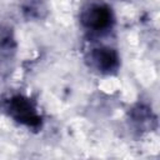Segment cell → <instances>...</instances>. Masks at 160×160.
<instances>
[{
    "instance_id": "obj_3",
    "label": "cell",
    "mask_w": 160,
    "mask_h": 160,
    "mask_svg": "<svg viewBox=\"0 0 160 160\" xmlns=\"http://www.w3.org/2000/svg\"><path fill=\"white\" fill-rule=\"evenodd\" d=\"M86 62L90 69L100 75H114L120 68L119 52L108 45L91 48L86 55Z\"/></svg>"
},
{
    "instance_id": "obj_2",
    "label": "cell",
    "mask_w": 160,
    "mask_h": 160,
    "mask_svg": "<svg viewBox=\"0 0 160 160\" xmlns=\"http://www.w3.org/2000/svg\"><path fill=\"white\" fill-rule=\"evenodd\" d=\"M81 26L92 34H105L112 29L115 16L110 5L104 1H89L80 10Z\"/></svg>"
},
{
    "instance_id": "obj_1",
    "label": "cell",
    "mask_w": 160,
    "mask_h": 160,
    "mask_svg": "<svg viewBox=\"0 0 160 160\" xmlns=\"http://www.w3.org/2000/svg\"><path fill=\"white\" fill-rule=\"evenodd\" d=\"M1 110L16 124L38 131L42 128L44 120L36 104L22 94H12L1 100Z\"/></svg>"
},
{
    "instance_id": "obj_4",
    "label": "cell",
    "mask_w": 160,
    "mask_h": 160,
    "mask_svg": "<svg viewBox=\"0 0 160 160\" xmlns=\"http://www.w3.org/2000/svg\"><path fill=\"white\" fill-rule=\"evenodd\" d=\"M132 121L136 124L138 129H144L146 125L151 124V121H152L151 112L149 111V109H145V108L140 106V108L134 110V112H132Z\"/></svg>"
}]
</instances>
